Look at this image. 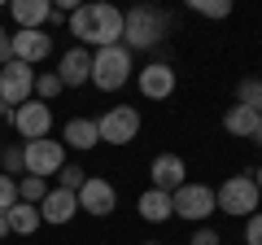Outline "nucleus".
Segmentation results:
<instances>
[{"label":"nucleus","mask_w":262,"mask_h":245,"mask_svg":"<svg viewBox=\"0 0 262 245\" xmlns=\"http://www.w3.org/2000/svg\"><path fill=\"white\" fill-rule=\"evenodd\" d=\"M70 35L92 48L122 44V9H114V5H79L70 13Z\"/></svg>","instance_id":"1"},{"label":"nucleus","mask_w":262,"mask_h":245,"mask_svg":"<svg viewBox=\"0 0 262 245\" xmlns=\"http://www.w3.org/2000/svg\"><path fill=\"white\" fill-rule=\"evenodd\" d=\"M131 70H136V62H131L127 44H110V48H96L92 53V84L101 92H118L131 79Z\"/></svg>","instance_id":"2"},{"label":"nucleus","mask_w":262,"mask_h":245,"mask_svg":"<svg viewBox=\"0 0 262 245\" xmlns=\"http://www.w3.org/2000/svg\"><path fill=\"white\" fill-rule=\"evenodd\" d=\"M258 184H253V175H232V179H223L219 184V193H214V206L219 210H227V215H236V219H249V215H258Z\"/></svg>","instance_id":"3"},{"label":"nucleus","mask_w":262,"mask_h":245,"mask_svg":"<svg viewBox=\"0 0 262 245\" xmlns=\"http://www.w3.org/2000/svg\"><path fill=\"white\" fill-rule=\"evenodd\" d=\"M162 35H166V13H158V9L122 13V44L127 48H153Z\"/></svg>","instance_id":"4"},{"label":"nucleus","mask_w":262,"mask_h":245,"mask_svg":"<svg viewBox=\"0 0 262 245\" xmlns=\"http://www.w3.org/2000/svg\"><path fill=\"white\" fill-rule=\"evenodd\" d=\"M96 132H101V140H110V145H131V140H136V132H140V110H131V105H114L110 114L96 118Z\"/></svg>","instance_id":"5"},{"label":"nucleus","mask_w":262,"mask_h":245,"mask_svg":"<svg viewBox=\"0 0 262 245\" xmlns=\"http://www.w3.org/2000/svg\"><path fill=\"white\" fill-rule=\"evenodd\" d=\"M22 158H27V175L44 179L66 167V145L61 140H31V145H22Z\"/></svg>","instance_id":"6"},{"label":"nucleus","mask_w":262,"mask_h":245,"mask_svg":"<svg viewBox=\"0 0 262 245\" xmlns=\"http://www.w3.org/2000/svg\"><path fill=\"white\" fill-rule=\"evenodd\" d=\"M170 210H175L179 219H206L214 215V189H206V184H179L175 193H170Z\"/></svg>","instance_id":"7"},{"label":"nucleus","mask_w":262,"mask_h":245,"mask_svg":"<svg viewBox=\"0 0 262 245\" xmlns=\"http://www.w3.org/2000/svg\"><path fill=\"white\" fill-rule=\"evenodd\" d=\"M31 92H35V70H31L27 62H9V66H0V101H5V105L18 110L22 101H31Z\"/></svg>","instance_id":"8"},{"label":"nucleus","mask_w":262,"mask_h":245,"mask_svg":"<svg viewBox=\"0 0 262 245\" xmlns=\"http://www.w3.org/2000/svg\"><path fill=\"white\" fill-rule=\"evenodd\" d=\"M13 127H18V136L22 140H48V127H53V110H48L44 101H22L18 110H13Z\"/></svg>","instance_id":"9"},{"label":"nucleus","mask_w":262,"mask_h":245,"mask_svg":"<svg viewBox=\"0 0 262 245\" xmlns=\"http://www.w3.org/2000/svg\"><path fill=\"white\" fill-rule=\"evenodd\" d=\"M114 206H118V189L101 175H88L83 189H79V210H88V215H110Z\"/></svg>","instance_id":"10"},{"label":"nucleus","mask_w":262,"mask_h":245,"mask_svg":"<svg viewBox=\"0 0 262 245\" xmlns=\"http://www.w3.org/2000/svg\"><path fill=\"white\" fill-rule=\"evenodd\" d=\"M9 48H13V62L35 66V62H44L53 53V35H44V27L39 31H18V35H9Z\"/></svg>","instance_id":"11"},{"label":"nucleus","mask_w":262,"mask_h":245,"mask_svg":"<svg viewBox=\"0 0 262 245\" xmlns=\"http://www.w3.org/2000/svg\"><path fill=\"white\" fill-rule=\"evenodd\" d=\"M57 79H61V88H79L92 79V53H88L83 44H75L70 53H61V62H57Z\"/></svg>","instance_id":"12"},{"label":"nucleus","mask_w":262,"mask_h":245,"mask_svg":"<svg viewBox=\"0 0 262 245\" xmlns=\"http://www.w3.org/2000/svg\"><path fill=\"white\" fill-rule=\"evenodd\" d=\"M136 84H140V92L149 96V101H166V96L175 92V70H170L166 62H149V66L136 75Z\"/></svg>","instance_id":"13"},{"label":"nucleus","mask_w":262,"mask_h":245,"mask_svg":"<svg viewBox=\"0 0 262 245\" xmlns=\"http://www.w3.org/2000/svg\"><path fill=\"white\" fill-rule=\"evenodd\" d=\"M153 189H162V193H175L179 184H188V167H184V158H179V153H158V158H153Z\"/></svg>","instance_id":"14"},{"label":"nucleus","mask_w":262,"mask_h":245,"mask_svg":"<svg viewBox=\"0 0 262 245\" xmlns=\"http://www.w3.org/2000/svg\"><path fill=\"white\" fill-rule=\"evenodd\" d=\"M75 210H79V193L48 189V197L39 201V223H70Z\"/></svg>","instance_id":"15"},{"label":"nucleus","mask_w":262,"mask_h":245,"mask_svg":"<svg viewBox=\"0 0 262 245\" xmlns=\"http://www.w3.org/2000/svg\"><path fill=\"white\" fill-rule=\"evenodd\" d=\"M48 13H53L48 0H13L9 5V18L18 22V31H39L48 22Z\"/></svg>","instance_id":"16"},{"label":"nucleus","mask_w":262,"mask_h":245,"mask_svg":"<svg viewBox=\"0 0 262 245\" xmlns=\"http://www.w3.org/2000/svg\"><path fill=\"white\" fill-rule=\"evenodd\" d=\"M61 136H66L61 145H70V149H79V153H83V149H96V145H101V132H96V122H92V118H70Z\"/></svg>","instance_id":"17"},{"label":"nucleus","mask_w":262,"mask_h":245,"mask_svg":"<svg viewBox=\"0 0 262 245\" xmlns=\"http://www.w3.org/2000/svg\"><path fill=\"white\" fill-rule=\"evenodd\" d=\"M136 210H140V219H149V223H166V219L175 215V210H170V193H162V189H149V193H140Z\"/></svg>","instance_id":"18"},{"label":"nucleus","mask_w":262,"mask_h":245,"mask_svg":"<svg viewBox=\"0 0 262 245\" xmlns=\"http://www.w3.org/2000/svg\"><path fill=\"white\" fill-rule=\"evenodd\" d=\"M5 219H9V232L31 236V232L39 228V206H27V201H18V206H9V210H5Z\"/></svg>","instance_id":"19"},{"label":"nucleus","mask_w":262,"mask_h":245,"mask_svg":"<svg viewBox=\"0 0 262 245\" xmlns=\"http://www.w3.org/2000/svg\"><path fill=\"white\" fill-rule=\"evenodd\" d=\"M223 127L232 136H253V127H258V114L249 110V105H232V110L223 114Z\"/></svg>","instance_id":"20"},{"label":"nucleus","mask_w":262,"mask_h":245,"mask_svg":"<svg viewBox=\"0 0 262 245\" xmlns=\"http://www.w3.org/2000/svg\"><path fill=\"white\" fill-rule=\"evenodd\" d=\"M44 197H48V184H44V179H35V175H22V179H18V201L39 206Z\"/></svg>","instance_id":"21"},{"label":"nucleus","mask_w":262,"mask_h":245,"mask_svg":"<svg viewBox=\"0 0 262 245\" xmlns=\"http://www.w3.org/2000/svg\"><path fill=\"white\" fill-rule=\"evenodd\" d=\"M61 92V79H57V70H44V75H35V101H53V96Z\"/></svg>","instance_id":"22"},{"label":"nucleus","mask_w":262,"mask_h":245,"mask_svg":"<svg viewBox=\"0 0 262 245\" xmlns=\"http://www.w3.org/2000/svg\"><path fill=\"white\" fill-rule=\"evenodd\" d=\"M236 96H241L236 105H249L253 114H262V84H258V79H245V84L236 88Z\"/></svg>","instance_id":"23"},{"label":"nucleus","mask_w":262,"mask_h":245,"mask_svg":"<svg viewBox=\"0 0 262 245\" xmlns=\"http://www.w3.org/2000/svg\"><path fill=\"white\" fill-rule=\"evenodd\" d=\"M188 9L201 13V18H227V13H232V0H192Z\"/></svg>","instance_id":"24"},{"label":"nucleus","mask_w":262,"mask_h":245,"mask_svg":"<svg viewBox=\"0 0 262 245\" xmlns=\"http://www.w3.org/2000/svg\"><path fill=\"white\" fill-rule=\"evenodd\" d=\"M57 179H61V189H66V193H79V189H83V179H88V171H79L75 162H66V167L57 171Z\"/></svg>","instance_id":"25"},{"label":"nucleus","mask_w":262,"mask_h":245,"mask_svg":"<svg viewBox=\"0 0 262 245\" xmlns=\"http://www.w3.org/2000/svg\"><path fill=\"white\" fill-rule=\"evenodd\" d=\"M0 167H5V175H27V158H22V149H0Z\"/></svg>","instance_id":"26"},{"label":"nucleus","mask_w":262,"mask_h":245,"mask_svg":"<svg viewBox=\"0 0 262 245\" xmlns=\"http://www.w3.org/2000/svg\"><path fill=\"white\" fill-rule=\"evenodd\" d=\"M9 206H18V179L13 175H0V215Z\"/></svg>","instance_id":"27"},{"label":"nucleus","mask_w":262,"mask_h":245,"mask_svg":"<svg viewBox=\"0 0 262 245\" xmlns=\"http://www.w3.org/2000/svg\"><path fill=\"white\" fill-rule=\"evenodd\" d=\"M245 245H262V210L245 219Z\"/></svg>","instance_id":"28"},{"label":"nucleus","mask_w":262,"mask_h":245,"mask_svg":"<svg viewBox=\"0 0 262 245\" xmlns=\"http://www.w3.org/2000/svg\"><path fill=\"white\" fill-rule=\"evenodd\" d=\"M192 245H223V241H219L214 228H196V232H192Z\"/></svg>","instance_id":"29"},{"label":"nucleus","mask_w":262,"mask_h":245,"mask_svg":"<svg viewBox=\"0 0 262 245\" xmlns=\"http://www.w3.org/2000/svg\"><path fill=\"white\" fill-rule=\"evenodd\" d=\"M9 62H13V48H9V35H5L0 39V66H9Z\"/></svg>","instance_id":"30"},{"label":"nucleus","mask_w":262,"mask_h":245,"mask_svg":"<svg viewBox=\"0 0 262 245\" xmlns=\"http://www.w3.org/2000/svg\"><path fill=\"white\" fill-rule=\"evenodd\" d=\"M48 22H53V27H61V22H70V13H66V9H57V5H53V13H48Z\"/></svg>","instance_id":"31"},{"label":"nucleus","mask_w":262,"mask_h":245,"mask_svg":"<svg viewBox=\"0 0 262 245\" xmlns=\"http://www.w3.org/2000/svg\"><path fill=\"white\" fill-rule=\"evenodd\" d=\"M0 118H9V122H13V105H5V101H0Z\"/></svg>","instance_id":"32"},{"label":"nucleus","mask_w":262,"mask_h":245,"mask_svg":"<svg viewBox=\"0 0 262 245\" xmlns=\"http://www.w3.org/2000/svg\"><path fill=\"white\" fill-rule=\"evenodd\" d=\"M5 236H9V219L0 215V241H5Z\"/></svg>","instance_id":"33"},{"label":"nucleus","mask_w":262,"mask_h":245,"mask_svg":"<svg viewBox=\"0 0 262 245\" xmlns=\"http://www.w3.org/2000/svg\"><path fill=\"white\" fill-rule=\"evenodd\" d=\"M253 140L262 145V114H258V127H253Z\"/></svg>","instance_id":"34"},{"label":"nucleus","mask_w":262,"mask_h":245,"mask_svg":"<svg viewBox=\"0 0 262 245\" xmlns=\"http://www.w3.org/2000/svg\"><path fill=\"white\" fill-rule=\"evenodd\" d=\"M253 184H258V193H262V167H258V171H253Z\"/></svg>","instance_id":"35"},{"label":"nucleus","mask_w":262,"mask_h":245,"mask_svg":"<svg viewBox=\"0 0 262 245\" xmlns=\"http://www.w3.org/2000/svg\"><path fill=\"white\" fill-rule=\"evenodd\" d=\"M144 245H162V241H144Z\"/></svg>","instance_id":"36"},{"label":"nucleus","mask_w":262,"mask_h":245,"mask_svg":"<svg viewBox=\"0 0 262 245\" xmlns=\"http://www.w3.org/2000/svg\"><path fill=\"white\" fill-rule=\"evenodd\" d=\"M0 39H5V27H0Z\"/></svg>","instance_id":"37"},{"label":"nucleus","mask_w":262,"mask_h":245,"mask_svg":"<svg viewBox=\"0 0 262 245\" xmlns=\"http://www.w3.org/2000/svg\"><path fill=\"white\" fill-rule=\"evenodd\" d=\"M258 84H262V75H258Z\"/></svg>","instance_id":"38"}]
</instances>
